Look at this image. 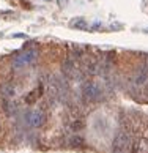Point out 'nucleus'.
Instances as JSON below:
<instances>
[{
  "mask_svg": "<svg viewBox=\"0 0 148 153\" xmlns=\"http://www.w3.org/2000/svg\"><path fill=\"white\" fill-rule=\"evenodd\" d=\"M129 144H131L129 134L124 133V131H121V133L117 134L115 140H113V149H115L117 152H121V150H126L128 147H129Z\"/></svg>",
  "mask_w": 148,
  "mask_h": 153,
  "instance_id": "3",
  "label": "nucleus"
},
{
  "mask_svg": "<svg viewBox=\"0 0 148 153\" xmlns=\"http://www.w3.org/2000/svg\"><path fill=\"white\" fill-rule=\"evenodd\" d=\"M39 95H41V88H35L33 92H30V93L25 96V103H27V104H33V103L38 100Z\"/></svg>",
  "mask_w": 148,
  "mask_h": 153,
  "instance_id": "6",
  "label": "nucleus"
},
{
  "mask_svg": "<svg viewBox=\"0 0 148 153\" xmlns=\"http://www.w3.org/2000/svg\"><path fill=\"white\" fill-rule=\"evenodd\" d=\"M84 137H81V136H73V137L70 139V144L73 145V147H82L84 145Z\"/></svg>",
  "mask_w": 148,
  "mask_h": 153,
  "instance_id": "8",
  "label": "nucleus"
},
{
  "mask_svg": "<svg viewBox=\"0 0 148 153\" xmlns=\"http://www.w3.org/2000/svg\"><path fill=\"white\" fill-rule=\"evenodd\" d=\"M84 126H85V123H84L82 120H79V118H77V120H74V122L71 123V129H73V131H81Z\"/></svg>",
  "mask_w": 148,
  "mask_h": 153,
  "instance_id": "9",
  "label": "nucleus"
},
{
  "mask_svg": "<svg viewBox=\"0 0 148 153\" xmlns=\"http://www.w3.org/2000/svg\"><path fill=\"white\" fill-rule=\"evenodd\" d=\"M82 95L87 101H98L101 98L102 92L95 82H87V84H84V87H82Z\"/></svg>",
  "mask_w": 148,
  "mask_h": 153,
  "instance_id": "2",
  "label": "nucleus"
},
{
  "mask_svg": "<svg viewBox=\"0 0 148 153\" xmlns=\"http://www.w3.org/2000/svg\"><path fill=\"white\" fill-rule=\"evenodd\" d=\"M0 131H2V123H0Z\"/></svg>",
  "mask_w": 148,
  "mask_h": 153,
  "instance_id": "12",
  "label": "nucleus"
},
{
  "mask_svg": "<svg viewBox=\"0 0 148 153\" xmlns=\"http://www.w3.org/2000/svg\"><path fill=\"white\" fill-rule=\"evenodd\" d=\"M71 27L73 29H77V30H87L88 29V22L84 18H76V19L71 21Z\"/></svg>",
  "mask_w": 148,
  "mask_h": 153,
  "instance_id": "5",
  "label": "nucleus"
},
{
  "mask_svg": "<svg viewBox=\"0 0 148 153\" xmlns=\"http://www.w3.org/2000/svg\"><path fill=\"white\" fill-rule=\"evenodd\" d=\"M147 63H148V62H147Z\"/></svg>",
  "mask_w": 148,
  "mask_h": 153,
  "instance_id": "15",
  "label": "nucleus"
},
{
  "mask_svg": "<svg viewBox=\"0 0 148 153\" xmlns=\"http://www.w3.org/2000/svg\"><path fill=\"white\" fill-rule=\"evenodd\" d=\"M36 57H38V52H36L35 49L25 51V52L16 55L13 65H14V68H24V66H27V65H32L33 62L36 60Z\"/></svg>",
  "mask_w": 148,
  "mask_h": 153,
  "instance_id": "1",
  "label": "nucleus"
},
{
  "mask_svg": "<svg viewBox=\"0 0 148 153\" xmlns=\"http://www.w3.org/2000/svg\"><path fill=\"white\" fill-rule=\"evenodd\" d=\"M46 2H49V0H46Z\"/></svg>",
  "mask_w": 148,
  "mask_h": 153,
  "instance_id": "13",
  "label": "nucleus"
},
{
  "mask_svg": "<svg viewBox=\"0 0 148 153\" xmlns=\"http://www.w3.org/2000/svg\"><path fill=\"white\" fill-rule=\"evenodd\" d=\"M147 32H148V29H147Z\"/></svg>",
  "mask_w": 148,
  "mask_h": 153,
  "instance_id": "14",
  "label": "nucleus"
},
{
  "mask_svg": "<svg viewBox=\"0 0 148 153\" xmlns=\"http://www.w3.org/2000/svg\"><path fill=\"white\" fill-rule=\"evenodd\" d=\"M3 92H5V95H7V96H13L14 95V88L11 87V85H5L3 87Z\"/></svg>",
  "mask_w": 148,
  "mask_h": 153,
  "instance_id": "10",
  "label": "nucleus"
},
{
  "mask_svg": "<svg viewBox=\"0 0 148 153\" xmlns=\"http://www.w3.org/2000/svg\"><path fill=\"white\" fill-rule=\"evenodd\" d=\"M58 2H60V5H63V3L66 2V0H58Z\"/></svg>",
  "mask_w": 148,
  "mask_h": 153,
  "instance_id": "11",
  "label": "nucleus"
},
{
  "mask_svg": "<svg viewBox=\"0 0 148 153\" xmlns=\"http://www.w3.org/2000/svg\"><path fill=\"white\" fill-rule=\"evenodd\" d=\"M148 79V71L147 70H142L140 73H137V76H135L134 82L137 84V85H142V84H145V81Z\"/></svg>",
  "mask_w": 148,
  "mask_h": 153,
  "instance_id": "7",
  "label": "nucleus"
},
{
  "mask_svg": "<svg viewBox=\"0 0 148 153\" xmlns=\"http://www.w3.org/2000/svg\"><path fill=\"white\" fill-rule=\"evenodd\" d=\"M27 122L30 126L39 128L44 123V114L41 111H32V112H28V115H27Z\"/></svg>",
  "mask_w": 148,
  "mask_h": 153,
  "instance_id": "4",
  "label": "nucleus"
}]
</instances>
